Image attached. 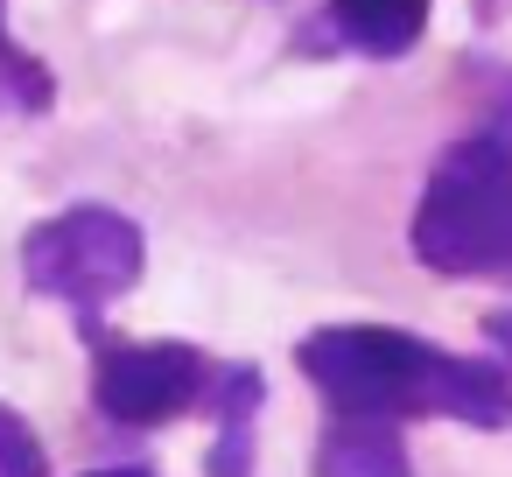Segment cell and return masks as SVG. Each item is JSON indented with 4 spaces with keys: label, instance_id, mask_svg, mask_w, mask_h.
Instances as JSON below:
<instances>
[{
    "label": "cell",
    "instance_id": "5b68a950",
    "mask_svg": "<svg viewBox=\"0 0 512 477\" xmlns=\"http://www.w3.org/2000/svg\"><path fill=\"white\" fill-rule=\"evenodd\" d=\"M218 393H204L218 407V442L204 456V477H253V442H260V400H267V379L260 365H225L211 372Z\"/></svg>",
    "mask_w": 512,
    "mask_h": 477
},
{
    "label": "cell",
    "instance_id": "ba28073f",
    "mask_svg": "<svg viewBox=\"0 0 512 477\" xmlns=\"http://www.w3.org/2000/svg\"><path fill=\"white\" fill-rule=\"evenodd\" d=\"M0 477H50V449L15 407H0Z\"/></svg>",
    "mask_w": 512,
    "mask_h": 477
},
{
    "label": "cell",
    "instance_id": "9c48e42d",
    "mask_svg": "<svg viewBox=\"0 0 512 477\" xmlns=\"http://www.w3.org/2000/svg\"><path fill=\"white\" fill-rule=\"evenodd\" d=\"M0 78H8V92H15V106H22V113H50L57 85H50V71H43L22 43H8V29H0Z\"/></svg>",
    "mask_w": 512,
    "mask_h": 477
},
{
    "label": "cell",
    "instance_id": "6da1fadb",
    "mask_svg": "<svg viewBox=\"0 0 512 477\" xmlns=\"http://www.w3.org/2000/svg\"><path fill=\"white\" fill-rule=\"evenodd\" d=\"M414 260L428 274L470 281L512 267V134H463L435 155L414 204Z\"/></svg>",
    "mask_w": 512,
    "mask_h": 477
},
{
    "label": "cell",
    "instance_id": "3957f363",
    "mask_svg": "<svg viewBox=\"0 0 512 477\" xmlns=\"http://www.w3.org/2000/svg\"><path fill=\"white\" fill-rule=\"evenodd\" d=\"M141 267H148V239L113 204H71V211L29 225V239H22V281L43 302H64L85 323V337L99 330V309L141 281Z\"/></svg>",
    "mask_w": 512,
    "mask_h": 477
},
{
    "label": "cell",
    "instance_id": "7c38bea8",
    "mask_svg": "<svg viewBox=\"0 0 512 477\" xmlns=\"http://www.w3.org/2000/svg\"><path fill=\"white\" fill-rule=\"evenodd\" d=\"M505 274H512V267H505Z\"/></svg>",
    "mask_w": 512,
    "mask_h": 477
},
{
    "label": "cell",
    "instance_id": "277c9868",
    "mask_svg": "<svg viewBox=\"0 0 512 477\" xmlns=\"http://www.w3.org/2000/svg\"><path fill=\"white\" fill-rule=\"evenodd\" d=\"M211 393V358L197 344H127L92 330V400L120 428H169Z\"/></svg>",
    "mask_w": 512,
    "mask_h": 477
},
{
    "label": "cell",
    "instance_id": "7a4b0ae2",
    "mask_svg": "<svg viewBox=\"0 0 512 477\" xmlns=\"http://www.w3.org/2000/svg\"><path fill=\"white\" fill-rule=\"evenodd\" d=\"M295 365L330 400V414L421 421V414H442L456 351H435L428 337L393 323H323L295 344Z\"/></svg>",
    "mask_w": 512,
    "mask_h": 477
},
{
    "label": "cell",
    "instance_id": "8992f818",
    "mask_svg": "<svg viewBox=\"0 0 512 477\" xmlns=\"http://www.w3.org/2000/svg\"><path fill=\"white\" fill-rule=\"evenodd\" d=\"M316 477H414L400 421L330 414V428L316 435Z\"/></svg>",
    "mask_w": 512,
    "mask_h": 477
},
{
    "label": "cell",
    "instance_id": "30bf717a",
    "mask_svg": "<svg viewBox=\"0 0 512 477\" xmlns=\"http://www.w3.org/2000/svg\"><path fill=\"white\" fill-rule=\"evenodd\" d=\"M484 337H491V358L512 365V309H491V316H484Z\"/></svg>",
    "mask_w": 512,
    "mask_h": 477
},
{
    "label": "cell",
    "instance_id": "8fae6325",
    "mask_svg": "<svg viewBox=\"0 0 512 477\" xmlns=\"http://www.w3.org/2000/svg\"><path fill=\"white\" fill-rule=\"evenodd\" d=\"M85 477H155L148 463H113V470H85Z\"/></svg>",
    "mask_w": 512,
    "mask_h": 477
},
{
    "label": "cell",
    "instance_id": "52a82bcc",
    "mask_svg": "<svg viewBox=\"0 0 512 477\" xmlns=\"http://www.w3.org/2000/svg\"><path fill=\"white\" fill-rule=\"evenodd\" d=\"M435 0H330V36L372 64H393L421 43Z\"/></svg>",
    "mask_w": 512,
    "mask_h": 477
}]
</instances>
